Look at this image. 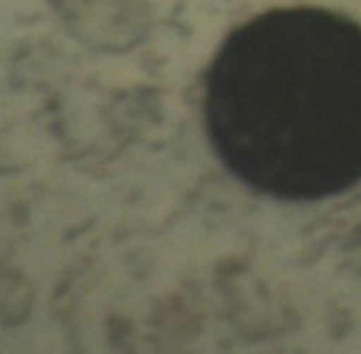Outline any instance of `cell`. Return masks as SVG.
Wrapping results in <instances>:
<instances>
[{
    "label": "cell",
    "mask_w": 361,
    "mask_h": 354,
    "mask_svg": "<svg viewBox=\"0 0 361 354\" xmlns=\"http://www.w3.org/2000/svg\"><path fill=\"white\" fill-rule=\"evenodd\" d=\"M206 129L235 179L280 201L361 181V25L282 8L233 30L206 77Z\"/></svg>",
    "instance_id": "1"
}]
</instances>
